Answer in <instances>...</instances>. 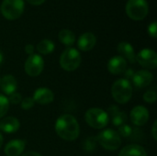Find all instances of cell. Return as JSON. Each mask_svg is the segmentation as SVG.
<instances>
[{"instance_id":"obj_1","label":"cell","mask_w":157,"mask_h":156,"mask_svg":"<svg viewBox=\"0 0 157 156\" xmlns=\"http://www.w3.org/2000/svg\"><path fill=\"white\" fill-rule=\"evenodd\" d=\"M55 131L63 140L73 142L78 138L80 127L78 121L73 115L63 114L61 115L55 122Z\"/></svg>"},{"instance_id":"obj_2","label":"cell","mask_w":157,"mask_h":156,"mask_svg":"<svg viewBox=\"0 0 157 156\" xmlns=\"http://www.w3.org/2000/svg\"><path fill=\"white\" fill-rule=\"evenodd\" d=\"M111 95L114 100L119 104H126L132 97V86L125 78L118 79L111 86Z\"/></svg>"},{"instance_id":"obj_3","label":"cell","mask_w":157,"mask_h":156,"mask_svg":"<svg viewBox=\"0 0 157 156\" xmlns=\"http://www.w3.org/2000/svg\"><path fill=\"white\" fill-rule=\"evenodd\" d=\"M85 120L91 128L100 130L104 129L108 125L109 117L105 110L98 108H91L86 110Z\"/></svg>"},{"instance_id":"obj_4","label":"cell","mask_w":157,"mask_h":156,"mask_svg":"<svg viewBox=\"0 0 157 156\" xmlns=\"http://www.w3.org/2000/svg\"><path fill=\"white\" fill-rule=\"evenodd\" d=\"M82 57L80 52L75 48L65 49L60 56V65L61 67L68 72L76 70L81 64Z\"/></svg>"},{"instance_id":"obj_5","label":"cell","mask_w":157,"mask_h":156,"mask_svg":"<svg viewBox=\"0 0 157 156\" xmlns=\"http://www.w3.org/2000/svg\"><path fill=\"white\" fill-rule=\"evenodd\" d=\"M98 143L106 150L116 151L121 145V140L119 133L112 129L102 131L97 137Z\"/></svg>"},{"instance_id":"obj_6","label":"cell","mask_w":157,"mask_h":156,"mask_svg":"<svg viewBox=\"0 0 157 156\" xmlns=\"http://www.w3.org/2000/svg\"><path fill=\"white\" fill-rule=\"evenodd\" d=\"M126 14L132 20H143L148 14L149 6L146 0H129L126 4Z\"/></svg>"},{"instance_id":"obj_7","label":"cell","mask_w":157,"mask_h":156,"mask_svg":"<svg viewBox=\"0 0 157 156\" xmlns=\"http://www.w3.org/2000/svg\"><path fill=\"white\" fill-rule=\"evenodd\" d=\"M0 9L6 19H17L24 11V0H4Z\"/></svg>"},{"instance_id":"obj_8","label":"cell","mask_w":157,"mask_h":156,"mask_svg":"<svg viewBox=\"0 0 157 156\" xmlns=\"http://www.w3.org/2000/svg\"><path fill=\"white\" fill-rule=\"evenodd\" d=\"M44 68L43 58L39 54H31L25 62L24 69L29 76L36 77L41 74Z\"/></svg>"},{"instance_id":"obj_9","label":"cell","mask_w":157,"mask_h":156,"mask_svg":"<svg viewBox=\"0 0 157 156\" xmlns=\"http://www.w3.org/2000/svg\"><path fill=\"white\" fill-rule=\"evenodd\" d=\"M136 61L140 65L147 69H155L157 67V54L154 50L145 48L141 50L136 55Z\"/></svg>"},{"instance_id":"obj_10","label":"cell","mask_w":157,"mask_h":156,"mask_svg":"<svg viewBox=\"0 0 157 156\" xmlns=\"http://www.w3.org/2000/svg\"><path fill=\"white\" fill-rule=\"evenodd\" d=\"M130 119L133 125L143 126L149 120V111L144 106H136L132 109L130 113Z\"/></svg>"},{"instance_id":"obj_11","label":"cell","mask_w":157,"mask_h":156,"mask_svg":"<svg viewBox=\"0 0 157 156\" xmlns=\"http://www.w3.org/2000/svg\"><path fill=\"white\" fill-rule=\"evenodd\" d=\"M154 80V75L150 71L140 70L134 74L132 78V84L136 88H144L152 84Z\"/></svg>"},{"instance_id":"obj_12","label":"cell","mask_w":157,"mask_h":156,"mask_svg":"<svg viewBox=\"0 0 157 156\" xmlns=\"http://www.w3.org/2000/svg\"><path fill=\"white\" fill-rule=\"evenodd\" d=\"M126 69L127 61L121 55L112 57L108 63V70L111 74L119 75L121 74H123Z\"/></svg>"},{"instance_id":"obj_13","label":"cell","mask_w":157,"mask_h":156,"mask_svg":"<svg viewBox=\"0 0 157 156\" xmlns=\"http://www.w3.org/2000/svg\"><path fill=\"white\" fill-rule=\"evenodd\" d=\"M32 98L40 105H48L54 100V94L48 87H40L36 89Z\"/></svg>"},{"instance_id":"obj_14","label":"cell","mask_w":157,"mask_h":156,"mask_svg":"<svg viewBox=\"0 0 157 156\" xmlns=\"http://www.w3.org/2000/svg\"><path fill=\"white\" fill-rule=\"evenodd\" d=\"M26 142L20 139L12 140L5 146V154L6 156H19L25 150Z\"/></svg>"},{"instance_id":"obj_15","label":"cell","mask_w":157,"mask_h":156,"mask_svg":"<svg viewBox=\"0 0 157 156\" xmlns=\"http://www.w3.org/2000/svg\"><path fill=\"white\" fill-rule=\"evenodd\" d=\"M96 42V36L91 32H86L79 37L77 40V47L83 51H88L95 47Z\"/></svg>"},{"instance_id":"obj_16","label":"cell","mask_w":157,"mask_h":156,"mask_svg":"<svg viewBox=\"0 0 157 156\" xmlns=\"http://www.w3.org/2000/svg\"><path fill=\"white\" fill-rule=\"evenodd\" d=\"M19 126V120L15 117H6L0 121V131L6 134L15 133L18 131Z\"/></svg>"},{"instance_id":"obj_17","label":"cell","mask_w":157,"mask_h":156,"mask_svg":"<svg viewBox=\"0 0 157 156\" xmlns=\"http://www.w3.org/2000/svg\"><path fill=\"white\" fill-rule=\"evenodd\" d=\"M0 87L4 94L10 96L11 94L16 92L17 87V82L13 75L6 74L1 79Z\"/></svg>"},{"instance_id":"obj_18","label":"cell","mask_w":157,"mask_h":156,"mask_svg":"<svg viewBox=\"0 0 157 156\" xmlns=\"http://www.w3.org/2000/svg\"><path fill=\"white\" fill-rule=\"evenodd\" d=\"M118 51L121 56L123 57L126 61L128 60L131 63H134L136 62V55L134 52V49L129 42L121 41L118 44Z\"/></svg>"},{"instance_id":"obj_19","label":"cell","mask_w":157,"mask_h":156,"mask_svg":"<svg viewBox=\"0 0 157 156\" xmlns=\"http://www.w3.org/2000/svg\"><path fill=\"white\" fill-rule=\"evenodd\" d=\"M108 111L110 116L111 122L114 126L120 127L125 124V122L127 121V115L123 111L120 110V108L117 106H110Z\"/></svg>"},{"instance_id":"obj_20","label":"cell","mask_w":157,"mask_h":156,"mask_svg":"<svg viewBox=\"0 0 157 156\" xmlns=\"http://www.w3.org/2000/svg\"><path fill=\"white\" fill-rule=\"evenodd\" d=\"M119 156H147V154L141 145L130 144L121 150Z\"/></svg>"},{"instance_id":"obj_21","label":"cell","mask_w":157,"mask_h":156,"mask_svg":"<svg viewBox=\"0 0 157 156\" xmlns=\"http://www.w3.org/2000/svg\"><path fill=\"white\" fill-rule=\"evenodd\" d=\"M59 40L65 46H72L75 42V35L70 29H62L58 34Z\"/></svg>"},{"instance_id":"obj_22","label":"cell","mask_w":157,"mask_h":156,"mask_svg":"<svg viewBox=\"0 0 157 156\" xmlns=\"http://www.w3.org/2000/svg\"><path fill=\"white\" fill-rule=\"evenodd\" d=\"M54 48H55L54 43L48 39L42 40L37 45V51L40 54H50L53 51Z\"/></svg>"},{"instance_id":"obj_23","label":"cell","mask_w":157,"mask_h":156,"mask_svg":"<svg viewBox=\"0 0 157 156\" xmlns=\"http://www.w3.org/2000/svg\"><path fill=\"white\" fill-rule=\"evenodd\" d=\"M8 108H9V101H8V98L0 94V119L3 118L8 111Z\"/></svg>"},{"instance_id":"obj_24","label":"cell","mask_w":157,"mask_h":156,"mask_svg":"<svg viewBox=\"0 0 157 156\" xmlns=\"http://www.w3.org/2000/svg\"><path fill=\"white\" fill-rule=\"evenodd\" d=\"M97 143H98V141H97L96 137H93V136L88 137L84 142L83 148H84V150H86L87 152H93L96 149V147H97Z\"/></svg>"},{"instance_id":"obj_25","label":"cell","mask_w":157,"mask_h":156,"mask_svg":"<svg viewBox=\"0 0 157 156\" xmlns=\"http://www.w3.org/2000/svg\"><path fill=\"white\" fill-rule=\"evenodd\" d=\"M132 128L128 125V124H123L121 126L119 127V130H118V133L120 136H122L124 138H128V137H131L132 134Z\"/></svg>"},{"instance_id":"obj_26","label":"cell","mask_w":157,"mask_h":156,"mask_svg":"<svg viewBox=\"0 0 157 156\" xmlns=\"http://www.w3.org/2000/svg\"><path fill=\"white\" fill-rule=\"evenodd\" d=\"M156 92L155 90H148L144 95V100L147 103L153 104L156 101Z\"/></svg>"},{"instance_id":"obj_27","label":"cell","mask_w":157,"mask_h":156,"mask_svg":"<svg viewBox=\"0 0 157 156\" xmlns=\"http://www.w3.org/2000/svg\"><path fill=\"white\" fill-rule=\"evenodd\" d=\"M34 100L32 97H25L21 100V103H20V106H21V108L22 109H25V110H29L33 106H34Z\"/></svg>"},{"instance_id":"obj_28","label":"cell","mask_w":157,"mask_h":156,"mask_svg":"<svg viewBox=\"0 0 157 156\" xmlns=\"http://www.w3.org/2000/svg\"><path fill=\"white\" fill-rule=\"evenodd\" d=\"M21 100H22V97L19 93H13L9 96V98H8V101L13 104V105H17V104H20L21 103Z\"/></svg>"},{"instance_id":"obj_29","label":"cell","mask_w":157,"mask_h":156,"mask_svg":"<svg viewBox=\"0 0 157 156\" xmlns=\"http://www.w3.org/2000/svg\"><path fill=\"white\" fill-rule=\"evenodd\" d=\"M148 33L151 37L155 39L157 37V24L156 22H153L148 26Z\"/></svg>"},{"instance_id":"obj_30","label":"cell","mask_w":157,"mask_h":156,"mask_svg":"<svg viewBox=\"0 0 157 156\" xmlns=\"http://www.w3.org/2000/svg\"><path fill=\"white\" fill-rule=\"evenodd\" d=\"M124 75H125V79H127V80H129L130 81V79H132V76L134 75V74H135V72L132 70V69H126L125 70V72H124Z\"/></svg>"},{"instance_id":"obj_31","label":"cell","mask_w":157,"mask_h":156,"mask_svg":"<svg viewBox=\"0 0 157 156\" xmlns=\"http://www.w3.org/2000/svg\"><path fill=\"white\" fill-rule=\"evenodd\" d=\"M25 51L26 53H28L29 55H31L33 54V51H34V47L32 44H27L25 46Z\"/></svg>"},{"instance_id":"obj_32","label":"cell","mask_w":157,"mask_h":156,"mask_svg":"<svg viewBox=\"0 0 157 156\" xmlns=\"http://www.w3.org/2000/svg\"><path fill=\"white\" fill-rule=\"evenodd\" d=\"M156 128H157V120H155L153 127H152V135L155 141L157 140V132H156Z\"/></svg>"},{"instance_id":"obj_33","label":"cell","mask_w":157,"mask_h":156,"mask_svg":"<svg viewBox=\"0 0 157 156\" xmlns=\"http://www.w3.org/2000/svg\"><path fill=\"white\" fill-rule=\"evenodd\" d=\"M30 5H33V6H40V5H42L45 0H27Z\"/></svg>"},{"instance_id":"obj_34","label":"cell","mask_w":157,"mask_h":156,"mask_svg":"<svg viewBox=\"0 0 157 156\" xmlns=\"http://www.w3.org/2000/svg\"><path fill=\"white\" fill-rule=\"evenodd\" d=\"M22 156H42L40 154L37 153V152H28V153H25Z\"/></svg>"},{"instance_id":"obj_35","label":"cell","mask_w":157,"mask_h":156,"mask_svg":"<svg viewBox=\"0 0 157 156\" xmlns=\"http://www.w3.org/2000/svg\"><path fill=\"white\" fill-rule=\"evenodd\" d=\"M3 61H4V55H3V53H2V51H0V65L2 64V63H3Z\"/></svg>"},{"instance_id":"obj_36","label":"cell","mask_w":157,"mask_h":156,"mask_svg":"<svg viewBox=\"0 0 157 156\" xmlns=\"http://www.w3.org/2000/svg\"><path fill=\"white\" fill-rule=\"evenodd\" d=\"M3 143H4V138H3V135L0 133V148H1L2 145H3Z\"/></svg>"},{"instance_id":"obj_37","label":"cell","mask_w":157,"mask_h":156,"mask_svg":"<svg viewBox=\"0 0 157 156\" xmlns=\"http://www.w3.org/2000/svg\"><path fill=\"white\" fill-rule=\"evenodd\" d=\"M0 83H1V78H0Z\"/></svg>"}]
</instances>
